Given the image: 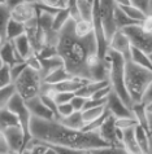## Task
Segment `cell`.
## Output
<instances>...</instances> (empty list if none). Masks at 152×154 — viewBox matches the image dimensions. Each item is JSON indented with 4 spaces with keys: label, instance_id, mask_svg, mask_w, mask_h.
Listing matches in <instances>:
<instances>
[{
    "label": "cell",
    "instance_id": "6da1fadb",
    "mask_svg": "<svg viewBox=\"0 0 152 154\" xmlns=\"http://www.w3.org/2000/svg\"><path fill=\"white\" fill-rule=\"evenodd\" d=\"M56 52L70 75L86 80L108 79V65L98 57L94 31L83 38L77 36L74 20L70 18L59 31Z\"/></svg>",
    "mask_w": 152,
    "mask_h": 154
},
{
    "label": "cell",
    "instance_id": "7a4b0ae2",
    "mask_svg": "<svg viewBox=\"0 0 152 154\" xmlns=\"http://www.w3.org/2000/svg\"><path fill=\"white\" fill-rule=\"evenodd\" d=\"M30 136L39 143L51 146H65L78 150H91L96 148L109 146L98 132H83L65 127L59 121H46L31 117L30 121Z\"/></svg>",
    "mask_w": 152,
    "mask_h": 154
},
{
    "label": "cell",
    "instance_id": "3957f363",
    "mask_svg": "<svg viewBox=\"0 0 152 154\" xmlns=\"http://www.w3.org/2000/svg\"><path fill=\"white\" fill-rule=\"evenodd\" d=\"M124 80L131 104H139L143 93L152 85V70L138 66L129 60L125 61Z\"/></svg>",
    "mask_w": 152,
    "mask_h": 154
},
{
    "label": "cell",
    "instance_id": "277c9868",
    "mask_svg": "<svg viewBox=\"0 0 152 154\" xmlns=\"http://www.w3.org/2000/svg\"><path fill=\"white\" fill-rule=\"evenodd\" d=\"M105 61L108 65V82H109L112 91L122 100V102L129 109H131L133 104L129 97L126 87H125V80H124L125 60L122 58L121 54L116 53L111 49H107Z\"/></svg>",
    "mask_w": 152,
    "mask_h": 154
},
{
    "label": "cell",
    "instance_id": "5b68a950",
    "mask_svg": "<svg viewBox=\"0 0 152 154\" xmlns=\"http://www.w3.org/2000/svg\"><path fill=\"white\" fill-rule=\"evenodd\" d=\"M42 83H43V80H42L40 74L35 70L26 67L22 71V74L12 84L15 87V92L26 102L40 95Z\"/></svg>",
    "mask_w": 152,
    "mask_h": 154
},
{
    "label": "cell",
    "instance_id": "8992f818",
    "mask_svg": "<svg viewBox=\"0 0 152 154\" xmlns=\"http://www.w3.org/2000/svg\"><path fill=\"white\" fill-rule=\"evenodd\" d=\"M121 31L126 35L133 48H137L148 56H152V32L143 30L139 23L128 26Z\"/></svg>",
    "mask_w": 152,
    "mask_h": 154
},
{
    "label": "cell",
    "instance_id": "52a82bcc",
    "mask_svg": "<svg viewBox=\"0 0 152 154\" xmlns=\"http://www.w3.org/2000/svg\"><path fill=\"white\" fill-rule=\"evenodd\" d=\"M7 108L16 115L17 119H18V123H20V126L24 131V135H25V146H26V144L31 140V136H30V121H31V113H30V110L27 109V106H26V102L17 95V93H15V95L11 97Z\"/></svg>",
    "mask_w": 152,
    "mask_h": 154
},
{
    "label": "cell",
    "instance_id": "ba28073f",
    "mask_svg": "<svg viewBox=\"0 0 152 154\" xmlns=\"http://www.w3.org/2000/svg\"><path fill=\"white\" fill-rule=\"evenodd\" d=\"M115 9H116V4L113 0H98L99 18H100L107 43H109L111 38L117 31L115 25Z\"/></svg>",
    "mask_w": 152,
    "mask_h": 154
},
{
    "label": "cell",
    "instance_id": "9c48e42d",
    "mask_svg": "<svg viewBox=\"0 0 152 154\" xmlns=\"http://www.w3.org/2000/svg\"><path fill=\"white\" fill-rule=\"evenodd\" d=\"M116 118L112 114H108V117L105 118V121L103 122V125L100 128L96 131L98 135L109 145V146H117V148H122L121 144V137H122V131L118 130L115 125Z\"/></svg>",
    "mask_w": 152,
    "mask_h": 154
},
{
    "label": "cell",
    "instance_id": "30bf717a",
    "mask_svg": "<svg viewBox=\"0 0 152 154\" xmlns=\"http://www.w3.org/2000/svg\"><path fill=\"white\" fill-rule=\"evenodd\" d=\"M25 35L27 38L34 53H38L44 47V34L38 23L37 16L25 23Z\"/></svg>",
    "mask_w": 152,
    "mask_h": 154
},
{
    "label": "cell",
    "instance_id": "8fae6325",
    "mask_svg": "<svg viewBox=\"0 0 152 154\" xmlns=\"http://www.w3.org/2000/svg\"><path fill=\"white\" fill-rule=\"evenodd\" d=\"M7 139L8 146L11 149V153L15 154H21L24 152L25 148V135L21 126H15V127H8L5 130L2 131Z\"/></svg>",
    "mask_w": 152,
    "mask_h": 154
},
{
    "label": "cell",
    "instance_id": "7c38bea8",
    "mask_svg": "<svg viewBox=\"0 0 152 154\" xmlns=\"http://www.w3.org/2000/svg\"><path fill=\"white\" fill-rule=\"evenodd\" d=\"M105 109L112 114L115 118H128V117H134L131 109H129L126 105L122 102V100L116 95L113 91L109 92L105 102Z\"/></svg>",
    "mask_w": 152,
    "mask_h": 154
},
{
    "label": "cell",
    "instance_id": "4fadbf2b",
    "mask_svg": "<svg viewBox=\"0 0 152 154\" xmlns=\"http://www.w3.org/2000/svg\"><path fill=\"white\" fill-rule=\"evenodd\" d=\"M108 49L121 54L125 61H129L130 60V49H131V45H130V42L126 38V35H125L121 30H117L115 32V35L111 38L109 43H108Z\"/></svg>",
    "mask_w": 152,
    "mask_h": 154
},
{
    "label": "cell",
    "instance_id": "5bb4252c",
    "mask_svg": "<svg viewBox=\"0 0 152 154\" xmlns=\"http://www.w3.org/2000/svg\"><path fill=\"white\" fill-rule=\"evenodd\" d=\"M12 14V20L17 21L20 23H26L27 21L37 16V8H35V3H27L24 2L22 4L17 5L16 8H13L11 11Z\"/></svg>",
    "mask_w": 152,
    "mask_h": 154
},
{
    "label": "cell",
    "instance_id": "9a60e30c",
    "mask_svg": "<svg viewBox=\"0 0 152 154\" xmlns=\"http://www.w3.org/2000/svg\"><path fill=\"white\" fill-rule=\"evenodd\" d=\"M26 106H27V109L30 110V113H31V117L46 119V121L56 119L55 114L52 113L50 109L46 108L39 96L34 97V98H31V100H29V101H26Z\"/></svg>",
    "mask_w": 152,
    "mask_h": 154
},
{
    "label": "cell",
    "instance_id": "2e32d148",
    "mask_svg": "<svg viewBox=\"0 0 152 154\" xmlns=\"http://www.w3.org/2000/svg\"><path fill=\"white\" fill-rule=\"evenodd\" d=\"M0 56H2L4 65H8V66H12L21 61H25V60L21 58L20 54L16 52L12 42H9V40L3 42V44L0 45Z\"/></svg>",
    "mask_w": 152,
    "mask_h": 154
},
{
    "label": "cell",
    "instance_id": "e0dca14e",
    "mask_svg": "<svg viewBox=\"0 0 152 154\" xmlns=\"http://www.w3.org/2000/svg\"><path fill=\"white\" fill-rule=\"evenodd\" d=\"M121 144H122V148L129 154H142L141 148H139V145H138L137 140H135V136H134V127L122 131Z\"/></svg>",
    "mask_w": 152,
    "mask_h": 154
},
{
    "label": "cell",
    "instance_id": "ac0fdd59",
    "mask_svg": "<svg viewBox=\"0 0 152 154\" xmlns=\"http://www.w3.org/2000/svg\"><path fill=\"white\" fill-rule=\"evenodd\" d=\"M11 42H12L13 47H15L16 52L20 54V57L22 60H26L27 57L31 56V54H34L33 48H31V45H30V43H29V40H27V38H26L25 34L24 35H21V36H17L16 39H13Z\"/></svg>",
    "mask_w": 152,
    "mask_h": 154
},
{
    "label": "cell",
    "instance_id": "d6986e66",
    "mask_svg": "<svg viewBox=\"0 0 152 154\" xmlns=\"http://www.w3.org/2000/svg\"><path fill=\"white\" fill-rule=\"evenodd\" d=\"M134 136L141 148L142 154H151V136L139 125L134 127Z\"/></svg>",
    "mask_w": 152,
    "mask_h": 154
},
{
    "label": "cell",
    "instance_id": "ffe728a7",
    "mask_svg": "<svg viewBox=\"0 0 152 154\" xmlns=\"http://www.w3.org/2000/svg\"><path fill=\"white\" fill-rule=\"evenodd\" d=\"M56 121H59L61 125H64L68 128H72V130H79L81 131L85 126V122H83V118H82L81 112H73L70 115H68V117L59 118V119H56Z\"/></svg>",
    "mask_w": 152,
    "mask_h": 154
},
{
    "label": "cell",
    "instance_id": "44dd1931",
    "mask_svg": "<svg viewBox=\"0 0 152 154\" xmlns=\"http://www.w3.org/2000/svg\"><path fill=\"white\" fill-rule=\"evenodd\" d=\"M39 60H40V66H42L40 72H39V74H40L42 79L44 78L47 74H50L51 71H53L56 69H59V67L64 66L63 60L60 58L59 56L48 57V58H39Z\"/></svg>",
    "mask_w": 152,
    "mask_h": 154
},
{
    "label": "cell",
    "instance_id": "7402d4cb",
    "mask_svg": "<svg viewBox=\"0 0 152 154\" xmlns=\"http://www.w3.org/2000/svg\"><path fill=\"white\" fill-rule=\"evenodd\" d=\"M72 76L73 75H70L66 70H65V67L61 66V67H59V69L51 71L50 74H47L42 80H43V83H46V84L53 85V84H57L60 82H64V80H66V79H70Z\"/></svg>",
    "mask_w": 152,
    "mask_h": 154
},
{
    "label": "cell",
    "instance_id": "603a6c76",
    "mask_svg": "<svg viewBox=\"0 0 152 154\" xmlns=\"http://www.w3.org/2000/svg\"><path fill=\"white\" fill-rule=\"evenodd\" d=\"M130 61L134 62L138 66L152 70L151 56H148V54H146L144 52H142V51L137 49V48H133V47H131V49H130Z\"/></svg>",
    "mask_w": 152,
    "mask_h": 154
},
{
    "label": "cell",
    "instance_id": "cb8c5ba5",
    "mask_svg": "<svg viewBox=\"0 0 152 154\" xmlns=\"http://www.w3.org/2000/svg\"><path fill=\"white\" fill-rule=\"evenodd\" d=\"M76 8L79 16V20L83 21H92V9H94V3H90L87 0H77Z\"/></svg>",
    "mask_w": 152,
    "mask_h": 154
},
{
    "label": "cell",
    "instance_id": "d4e9b609",
    "mask_svg": "<svg viewBox=\"0 0 152 154\" xmlns=\"http://www.w3.org/2000/svg\"><path fill=\"white\" fill-rule=\"evenodd\" d=\"M15 126H20L18 119L15 114L8 108H4L0 110V131L5 130L8 127H15Z\"/></svg>",
    "mask_w": 152,
    "mask_h": 154
},
{
    "label": "cell",
    "instance_id": "484cf974",
    "mask_svg": "<svg viewBox=\"0 0 152 154\" xmlns=\"http://www.w3.org/2000/svg\"><path fill=\"white\" fill-rule=\"evenodd\" d=\"M25 34V25L20 23L15 20H11L7 27V32H5V40H13L17 36H21Z\"/></svg>",
    "mask_w": 152,
    "mask_h": 154
},
{
    "label": "cell",
    "instance_id": "4316f807",
    "mask_svg": "<svg viewBox=\"0 0 152 154\" xmlns=\"http://www.w3.org/2000/svg\"><path fill=\"white\" fill-rule=\"evenodd\" d=\"M12 20L11 9L8 8L5 4H0V36L5 40V32L9 21Z\"/></svg>",
    "mask_w": 152,
    "mask_h": 154
},
{
    "label": "cell",
    "instance_id": "83f0119b",
    "mask_svg": "<svg viewBox=\"0 0 152 154\" xmlns=\"http://www.w3.org/2000/svg\"><path fill=\"white\" fill-rule=\"evenodd\" d=\"M117 7H118V5H117ZM118 8L129 17V18H131L133 21H135L137 23H141L143 20L147 18V17H151V16H146L141 9H138V8L130 5V4H129V5H121Z\"/></svg>",
    "mask_w": 152,
    "mask_h": 154
},
{
    "label": "cell",
    "instance_id": "f1b7e54d",
    "mask_svg": "<svg viewBox=\"0 0 152 154\" xmlns=\"http://www.w3.org/2000/svg\"><path fill=\"white\" fill-rule=\"evenodd\" d=\"M115 25H116L117 30H122V29L128 27V26H131V25H137V22L135 21H133L131 18H129V17L116 5V9H115Z\"/></svg>",
    "mask_w": 152,
    "mask_h": 154
},
{
    "label": "cell",
    "instance_id": "f546056e",
    "mask_svg": "<svg viewBox=\"0 0 152 154\" xmlns=\"http://www.w3.org/2000/svg\"><path fill=\"white\" fill-rule=\"evenodd\" d=\"M70 20V13H69L68 8H64V9H59L57 13L53 16V22H52V29L55 31H60L64 25Z\"/></svg>",
    "mask_w": 152,
    "mask_h": 154
},
{
    "label": "cell",
    "instance_id": "4dcf8cb0",
    "mask_svg": "<svg viewBox=\"0 0 152 154\" xmlns=\"http://www.w3.org/2000/svg\"><path fill=\"white\" fill-rule=\"evenodd\" d=\"M105 105L103 106H96V108H91V109H85L82 110V118H83V122L85 125H87V123L95 121V119H98L99 117H102V115L105 113Z\"/></svg>",
    "mask_w": 152,
    "mask_h": 154
},
{
    "label": "cell",
    "instance_id": "1f68e13d",
    "mask_svg": "<svg viewBox=\"0 0 152 154\" xmlns=\"http://www.w3.org/2000/svg\"><path fill=\"white\" fill-rule=\"evenodd\" d=\"M92 22H89V21H83V20H78L74 21V34L77 36H87L92 32Z\"/></svg>",
    "mask_w": 152,
    "mask_h": 154
},
{
    "label": "cell",
    "instance_id": "d6a6232c",
    "mask_svg": "<svg viewBox=\"0 0 152 154\" xmlns=\"http://www.w3.org/2000/svg\"><path fill=\"white\" fill-rule=\"evenodd\" d=\"M15 93L16 92H15V87H13V84L0 89V110L7 108V105H8V102H9L11 97L15 95Z\"/></svg>",
    "mask_w": 152,
    "mask_h": 154
},
{
    "label": "cell",
    "instance_id": "836d02e7",
    "mask_svg": "<svg viewBox=\"0 0 152 154\" xmlns=\"http://www.w3.org/2000/svg\"><path fill=\"white\" fill-rule=\"evenodd\" d=\"M129 4L141 9L146 16H151L152 13V0H129Z\"/></svg>",
    "mask_w": 152,
    "mask_h": 154
},
{
    "label": "cell",
    "instance_id": "e575fe53",
    "mask_svg": "<svg viewBox=\"0 0 152 154\" xmlns=\"http://www.w3.org/2000/svg\"><path fill=\"white\" fill-rule=\"evenodd\" d=\"M108 114H109V112L105 110V113H104L102 117H99L98 119H95V121L87 123V125H85L81 131H83V132H96L99 128H100V126L103 125V122L105 121V118L108 117Z\"/></svg>",
    "mask_w": 152,
    "mask_h": 154
},
{
    "label": "cell",
    "instance_id": "d590c367",
    "mask_svg": "<svg viewBox=\"0 0 152 154\" xmlns=\"http://www.w3.org/2000/svg\"><path fill=\"white\" fill-rule=\"evenodd\" d=\"M115 125L118 130L124 131L128 130V128H133L138 125V121L135 119V117H128V118H116Z\"/></svg>",
    "mask_w": 152,
    "mask_h": 154
},
{
    "label": "cell",
    "instance_id": "8d00e7d4",
    "mask_svg": "<svg viewBox=\"0 0 152 154\" xmlns=\"http://www.w3.org/2000/svg\"><path fill=\"white\" fill-rule=\"evenodd\" d=\"M11 84H12V79H11L9 66L3 65V67H0V89L5 88Z\"/></svg>",
    "mask_w": 152,
    "mask_h": 154
},
{
    "label": "cell",
    "instance_id": "74e56055",
    "mask_svg": "<svg viewBox=\"0 0 152 154\" xmlns=\"http://www.w3.org/2000/svg\"><path fill=\"white\" fill-rule=\"evenodd\" d=\"M26 62L25 61H21V62H17L15 65L9 66V72H11V79H12V83L18 78V76L22 74V71L26 69Z\"/></svg>",
    "mask_w": 152,
    "mask_h": 154
},
{
    "label": "cell",
    "instance_id": "f35d334b",
    "mask_svg": "<svg viewBox=\"0 0 152 154\" xmlns=\"http://www.w3.org/2000/svg\"><path fill=\"white\" fill-rule=\"evenodd\" d=\"M39 97H40V100H42L43 104H44L46 108L50 109L51 112L55 114L56 119H57V104L55 102L53 98L50 97V96H47V95H39Z\"/></svg>",
    "mask_w": 152,
    "mask_h": 154
},
{
    "label": "cell",
    "instance_id": "ab89813d",
    "mask_svg": "<svg viewBox=\"0 0 152 154\" xmlns=\"http://www.w3.org/2000/svg\"><path fill=\"white\" fill-rule=\"evenodd\" d=\"M74 95L76 93H72V92H55L52 98L59 105V104H65V102H70V100Z\"/></svg>",
    "mask_w": 152,
    "mask_h": 154
},
{
    "label": "cell",
    "instance_id": "60d3db41",
    "mask_svg": "<svg viewBox=\"0 0 152 154\" xmlns=\"http://www.w3.org/2000/svg\"><path fill=\"white\" fill-rule=\"evenodd\" d=\"M124 148H117V146H104V148H96L91 149V154H121Z\"/></svg>",
    "mask_w": 152,
    "mask_h": 154
},
{
    "label": "cell",
    "instance_id": "b9f144b4",
    "mask_svg": "<svg viewBox=\"0 0 152 154\" xmlns=\"http://www.w3.org/2000/svg\"><path fill=\"white\" fill-rule=\"evenodd\" d=\"M25 62H26V66L29 67V69H31V70H35L38 72H40V69H42V66H40V60H39V57L37 56L35 53L31 54L30 57H27L25 60Z\"/></svg>",
    "mask_w": 152,
    "mask_h": 154
},
{
    "label": "cell",
    "instance_id": "7bdbcfd3",
    "mask_svg": "<svg viewBox=\"0 0 152 154\" xmlns=\"http://www.w3.org/2000/svg\"><path fill=\"white\" fill-rule=\"evenodd\" d=\"M38 3L50 8H53V9H64V8H66V2L65 0H38Z\"/></svg>",
    "mask_w": 152,
    "mask_h": 154
},
{
    "label": "cell",
    "instance_id": "ee69618b",
    "mask_svg": "<svg viewBox=\"0 0 152 154\" xmlns=\"http://www.w3.org/2000/svg\"><path fill=\"white\" fill-rule=\"evenodd\" d=\"M85 104H86V98L82 96H78V95H74L70 100V105L74 112H82L85 108Z\"/></svg>",
    "mask_w": 152,
    "mask_h": 154
},
{
    "label": "cell",
    "instance_id": "f6af8a7d",
    "mask_svg": "<svg viewBox=\"0 0 152 154\" xmlns=\"http://www.w3.org/2000/svg\"><path fill=\"white\" fill-rule=\"evenodd\" d=\"M74 110H73L70 102H65V104H59L57 105V119L59 118H64L70 115Z\"/></svg>",
    "mask_w": 152,
    "mask_h": 154
},
{
    "label": "cell",
    "instance_id": "bcb514c9",
    "mask_svg": "<svg viewBox=\"0 0 152 154\" xmlns=\"http://www.w3.org/2000/svg\"><path fill=\"white\" fill-rule=\"evenodd\" d=\"M112 91L111 85H107V87H103L100 89H98L95 93H92L90 97L91 98H96V100H105V98L108 97V95H109V92Z\"/></svg>",
    "mask_w": 152,
    "mask_h": 154
},
{
    "label": "cell",
    "instance_id": "7dc6e473",
    "mask_svg": "<svg viewBox=\"0 0 152 154\" xmlns=\"http://www.w3.org/2000/svg\"><path fill=\"white\" fill-rule=\"evenodd\" d=\"M57 154H82L85 150H78V149L72 148H65V146H53Z\"/></svg>",
    "mask_w": 152,
    "mask_h": 154
},
{
    "label": "cell",
    "instance_id": "c3c4849f",
    "mask_svg": "<svg viewBox=\"0 0 152 154\" xmlns=\"http://www.w3.org/2000/svg\"><path fill=\"white\" fill-rule=\"evenodd\" d=\"M7 153H11V149L8 146L5 136H4V134L0 131V154H7Z\"/></svg>",
    "mask_w": 152,
    "mask_h": 154
},
{
    "label": "cell",
    "instance_id": "681fc988",
    "mask_svg": "<svg viewBox=\"0 0 152 154\" xmlns=\"http://www.w3.org/2000/svg\"><path fill=\"white\" fill-rule=\"evenodd\" d=\"M24 2H26V0H4V4H5V5L12 11L13 8H16L17 5L22 4Z\"/></svg>",
    "mask_w": 152,
    "mask_h": 154
},
{
    "label": "cell",
    "instance_id": "f907efd6",
    "mask_svg": "<svg viewBox=\"0 0 152 154\" xmlns=\"http://www.w3.org/2000/svg\"><path fill=\"white\" fill-rule=\"evenodd\" d=\"M143 30H146V31L148 32H152V25H151V17H147L146 20H143L142 22L139 23Z\"/></svg>",
    "mask_w": 152,
    "mask_h": 154
},
{
    "label": "cell",
    "instance_id": "816d5d0a",
    "mask_svg": "<svg viewBox=\"0 0 152 154\" xmlns=\"http://www.w3.org/2000/svg\"><path fill=\"white\" fill-rule=\"evenodd\" d=\"M43 154H57L56 153V150L53 149V146H51V145H47V148H46V150Z\"/></svg>",
    "mask_w": 152,
    "mask_h": 154
},
{
    "label": "cell",
    "instance_id": "f5cc1de1",
    "mask_svg": "<svg viewBox=\"0 0 152 154\" xmlns=\"http://www.w3.org/2000/svg\"><path fill=\"white\" fill-rule=\"evenodd\" d=\"M113 2H115L116 5H118V7H121V5H129V0H113Z\"/></svg>",
    "mask_w": 152,
    "mask_h": 154
},
{
    "label": "cell",
    "instance_id": "db71d44e",
    "mask_svg": "<svg viewBox=\"0 0 152 154\" xmlns=\"http://www.w3.org/2000/svg\"><path fill=\"white\" fill-rule=\"evenodd\" d=\"M27 3H38V0H26Z\"/></svg>",
    "mask_w": 152,
    "mask_h": 154
},
{
    "label": "cell",
    "instance_id": "11a10c76",
    "mask_svg": "<svg viewBox=\"0 0 152 154\" xmlns=\"http://www.w3.org/2000/svg\"><path fill=\"white\" fill-rule=\"evenodd\" d=\"M4 65V62H3V60H2V56H0V67H3Z\"/></svg>",
    "mask_w": 152,
    "mask_h": 154
},
{
    "label": "cell",
    "instance_id": "9f6ffc18",
    "mask_svg": "<svg viewBox=\"0 0 152 154\" xmlns=\"http://www.w3.org/2000/svg\"><path fill=\"white\" fill-rule=\"evenodd\" d=\"M3 42H5V40H4V39H3V38H2V36H0V45H2V44H3Z\"/></svg>",
    "mask_w": 152,
    "mask_h": 154
},
{
    "label": "cell",
    "instance_id": "6f0895ef",
    "mask_svg": "<svg viewBox=\"0 0 152 154\" xmlns=\"http://www.w3.org/2000/svg\"><path fill=\"white\" fill-rule=\"evenodd\" d=\"M121 154H129L126 150H125V149H122V152H121Z\"/></svg>",
    "mask_w": 152,
    "mask_h": 154
},
{
    "label": "cell",
    "instance_id": "680465c9",
    "mask_svg": "<svg viewBox=\"0 0 152 154\" xmlns=\"http://www.w3.org/2000/svg\"><path fill=\"white\" fill-rule=\"evenodd\" d=\"M82 154H91V153H90V150H85V152L82 153Z\"/></svg>",
    "mask_w": 152,
    "mask_h": 154
},
{
    "label": "cell",
    "instance_id": "91938a15",
    "mask_svg": "<svg viewBox=\"0 0 152 154\" xmlns=\"http://www.w3.org/2000/svg\"><path fill=\"white\" fill-rule=\"evenodd\" d=\"M0 4H4V0H0Z\"/></svg>",
    "mask_w": 152,
    "mask_h": 154
},
{
    "label": "cell",
    "instance_id": "94428289",
    "mask_svg": "<svg viewBox=\"0 0 152 154\" xmlns=\"http://www.w3.org/2000/svg\"><path fill=\"white\" fill-rule=\"evenodd\" d=\"M87 2H90V3H94V0H87Z\"/></svg>",
    "mask_w": 152,
    "mask_h": 154
},
{
    "label": "cell",
    "instance_id": "6125c7cd",
    "mask_svg": "<svg viewBox=\"0 0 152 154\" xmlns=\"http://www.w3.org/2000/svg\"><path fill=\"white\" fill-rule=\"evenodd\" d=\"M7 154H15V153H7Z\"/></svg>",
    "mask_w": 152,
    "mask_h": 154
}]
</instances>
